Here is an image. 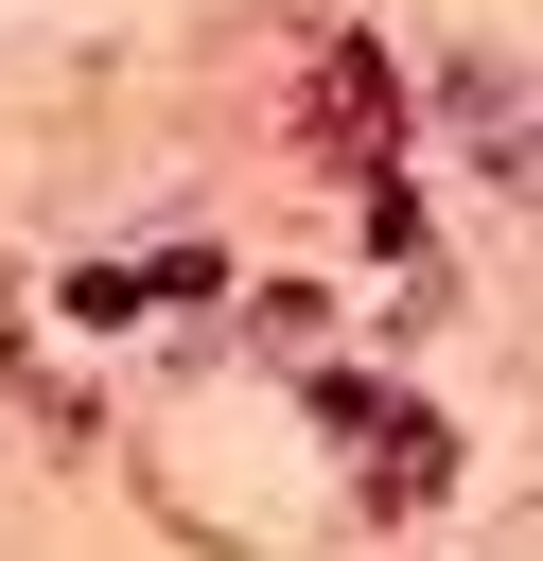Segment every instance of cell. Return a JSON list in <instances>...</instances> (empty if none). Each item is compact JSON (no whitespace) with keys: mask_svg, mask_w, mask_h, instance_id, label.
<instances>
[{"mask_svg":"<svg viewBox=\"0 0 543 561\" xmlns=\"http://www.w3.org/2000/svg\"><path fill=\"white\" fill-rule=\"evenodd\" d=\"M385 123H403V88H385V53L350 35V53H315V140L350 158V175H385Z\"/></svg>","mask_w":543,"mask_h":561,"instance_id":"cell-1","label":"cell"}]
</instances>
